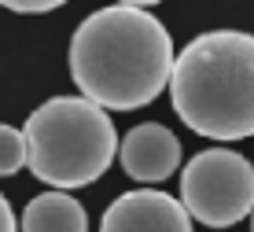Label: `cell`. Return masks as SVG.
I'll use <instances>...</instances> for the list:
<instances>
[{
  "instance_id": "obj_4",
  "label": "cell",
  "mask_w": 254,
  "mask_h": 232,
  "mask_svg": "<svg viewBox=\"0 0 254 232\" xmlns=\"http://www.w3.org/2000/svg\"><path fill=\"white\" fill-rule=\"evenodd\" d=\"M181 207L206 229H232L254 214V162L229 148H206L181 169Z\"/></svg>"
},
{
  "instance_id": "obj_7",
  "label": "cell",
  "mask_w": 254,
  "mask_h": 232,
  "mask_svg": "<svg viewBox=\"0 0 254 232\" xmlns=\"http://www.w3.org/2000/svg\"><path fill=\"white\" fill-rule=\"evenodd\" d=\"M22 232H89V214L70 192H41L22 210Z\"/></svg>"
},
{
  "instance_id": "obj_11",
  "label": "cell",
  "mask_w": 254,
  "mask_h": 232,
  "mask_svg": "<svg viewBox=\"0 0 254 232\" xmlns=\"http://www.w3.org/2000/svg\"><path fill=\"white\" fill-rule=\"evenodd\" d=\"M251 232H254V214H251Z\"/></svg>"
},
{
  "instance_id": "obj_1",
  "label": "cell",
  "mask_w": 254,
  "mask_h": 232,
  "mask_svg": "<svg viewBox=\"0 0 254 232\" xmlns=\"http://www.w3.org/2000/svg\"><path fill=\"white\" fill-rule=\"evenodd\" d=\"M173 59V37L151 4L100 7L70 37V77L100 111H136L159 100Z\"/></svg>"
},
{
  "instance_id": "obj_6",
  "label": "cell",
  "mask_w": 254,
  "mask_h": 232,
  "mask_svg": "<svg viewBox=\"0 0 254 232\" xmlns=\"http://www.w3.org/2000/svg\"><path fill=\"white\" fill-rule=\"evenodd\" d=\"M118 158L133 181L159 184V181H170L181 169V140L162 122H140L118 144Z\"/></svg>"
},
{
  "instance_id": "obj_9",
  "label": "cell",
  "mask_w": 254,
  "mask_h": 232,
  "mask_svg": "<svg viewBox=\"0 0 254 232\" xmlns=\"http://www.w3.org/2000/svg\"><path fill=\"white\" fill-rule=\"evenodd\" d=\"M7 11L15 15H45V11H59V0H4Z\"/></svg>"
},
{
  "instance_id": "obj_3",
  "label": "cell",
  "mask_w": 254,
  "mask_h": 232,
  "mask_svg": "<svg viewBox=\"0 0 254 232\" xmlns=\"http://www.w3.org/2000/svg\"><path fill=\"white\" fill-rule=\"evenodd\" d=\"M26 166L52 192L89 188L118 155V129L85 96H52L26 118Z\"/></svg>"
},
{
  "instance_id": "obj_10",
  "label": "cell",
  "mask_w": 254,
  "mask_h": 232,
  "mask_svg": "<svg viewBox=\"0 0 254 232\" xmlns=\"http://www.w3.org/2000/svg\"><path fill=\"white\" fill-rule=\"evenodd\" d=\"M0 232H19V221H15V210L7 203V195L0 192Z\"/></svg>"
},
{
  "instance_id": "obj_8",
  "label": "cell",
  "mask_w": 254,
  "mask_h": 232,
  "mask_svg": "<svg viewBox=\"0 0 254 232\" xmlns=\"http://www.w3.org/2000/svg\"><path fill=\"white\" fill-rule=\"evenodd\" d=\"M26 166V137L22 129L0 122V177H11Z\"/></svg>"
},
{
  "instance_id": "obj_5",
  "label": "cell",
  "mask_w": 254,
  "mask_h": 232,
  "mask_svg": "<svg viewBox=\"0 0 254 232\" xmlns=\"http://www.w3.org/2000/svg\"><path fill=\"white\" fill-rule=\"evenodd\" d=\"M100 232H191V218L162 188H133L103 210Z\"/></svg>"
},
{
  "instance_id": "obj_2",
  "label": "cell",
  "mask_w": 254,
  "mask_h": 232,
  "mask_svg": "<svg viewBox=\"0 0 254 232\" xmlns=\"http://www.w3.org/2000/svg\"><path fill=\"white\" fill-rule=\"evenodd\" d=\"M170 100L191 133L210 140L254 137V33L210 30L173 59Z\"/></svg>"
}]
</instances>
